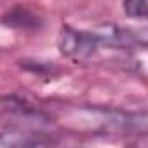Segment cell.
I'll return each mask as SVG.
<instances>
[{
	"label": "cell",
	"mask_w": 148,
	"mask_h": 148,
	"mask_svg": "<svg viewBox=\"0 0 148 148\" xmlns=\"http://www.w3.org/2000/svg\"><path fill=\"white\" fill-rule=\"evenodd\" d=\"M58 44H59V51L63 56H66L70 59H75V61L87 59L92 54H96V51L99 49V44H98V40L91 30L89 32L75 30L68 25H64L61 28Z\"/></svg>",
	"instance_id": "obj_2"
},
{
	"label": "cell",
	"mask_w": 148,
	"mask_h": 148,
	"mask_svg": "<svg viewBox=\"0 0 148 148\" xmlns=\"http://www.w3.org/2000/svg\"><path fill=\"white\" fill-rule=\"evenodd\" d=\"M92 35L96 37L99 47H110V49H122V51H127V49H134L138 45L145 47L146 45V37H145V32L138 33L134 30H129V28H122L119 25H113V23H105V25H99L96 26L94 30H91Z\"/></svg>",
	"instance_id": "obj_3"
},
{
	"label": "cell",
	"mask_w": 148,
	"mask_h": 148,
	"mask_svg": "<svg viewBox=\"0 0 148 148\" xmlns=\"http://www.w3.org/2000/svg\"><path fill=\"white\" fill-rule=\"evenodd\" d=\"M124 12L131 19H145L146 18V0H124Z\"/></svg>",
	"instance_id": "obj_5"
},
{
	"label": "cell",
	"mask_w": 148,
	"mask_h": 148,
	"mask_svg": "<svg viewBox=\"0 0 148 148\" xmlns=\"http://www.w3.org/2000/svg\"><path fill=\"white\" fill-rule=\"evenodd\" d=\"M96 119V127L103 134H146L148 117L145 112H124V110H105L92 108L89 110Z\"/></svg>",
	"instance_id": "obj_1"
},
{
	"label": "cell",
	"mask_w": 148,
	"mask_h": 148,
	"mask_svg": "<svg viewBox=\"0 0 148 148\" xmlns=\"http://www.w3.org/2000/svg\"><path fill=\"white\" fill-rule=\"evenodd\" d=\"M51 139H44L42 134H32L26 131H18V129H9L0 132V146L4 148H19V146H38V145H47Z\"/></svg>",
	"instance_id": "obj_4"
}]
</instances>
